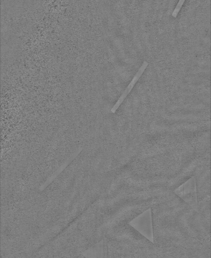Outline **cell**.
Returning a JSON list of instances; mask_svg holds the SVG:
<instances>
[{
  "instance_id": "cell-1",
  "label": "cell",
  "mask_w": 211,
  "mask_h": 258,
  "mask_svg": "<svg viewBox=\"0 0 211 258\" xmlns=\"http://www.w3.org/2000/svg\"><path fill=\"white\" fill-rule=\"evenodd\" d=\"M176 194L194 210L197 211L196 183L194 177H192L176 190Z\"/></svg>"
},
{
  "instance_id": "cell-2",
  "label": "cell",
  "mask_w": 211,
  "mask_h": 258,
  "mask_svg": "<svg viewBox=\"0 0 211 258\" xmlns=\"http://www.w3.org/2000/svg\"><path fill=\"white\" fill-rule=\"evenodd\" d=\"M148 64L149 63L147 61H144L143 62L142 65L139 68L137 72L135 74L131 81L130 82L129 84L128 85L127 87L124 90V92L122 93V94L118 98L115 104L113 106V107L111 109V112L112 113H114L117 110V109L120 106V105L122 103L125 98L131 91V90L134 87L136 82L139 80L140 76L142 75V74L145 71Z\"/></svg>"
},
{
  "instance_id": "cell-3",
  "label": "cell",
  "mask_w": 211,
  "mask_h": 258,
  "mask_svg": "<svg viewBox=\"0 0 211 258\" xmlns=\"http://www.w3.org/2000/svg\"><path fill=\"white\" fill-rule=\"evenodd\" d=\"M185 0H179L172 12V16L176 18Z\"/></svg>"
}]
</instances>
